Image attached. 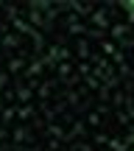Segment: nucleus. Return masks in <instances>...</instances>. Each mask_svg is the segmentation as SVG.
Masks as SVG:
<instances>
[{
  "label": "nucleus",
  "mask_w": 134,
  "mask_h": 151,
  "mask_svg": "<svg viewBox=\"0 0 134 151\" xmlns=\"http://www.w3.org/2000/svg\"><path fill=\"white\" fill-rule=\"evenodd\" d=\"M129 6H131V9H134V3H129Z\"/></svg>",
  "instance_id": "1"
}]
</instances>
